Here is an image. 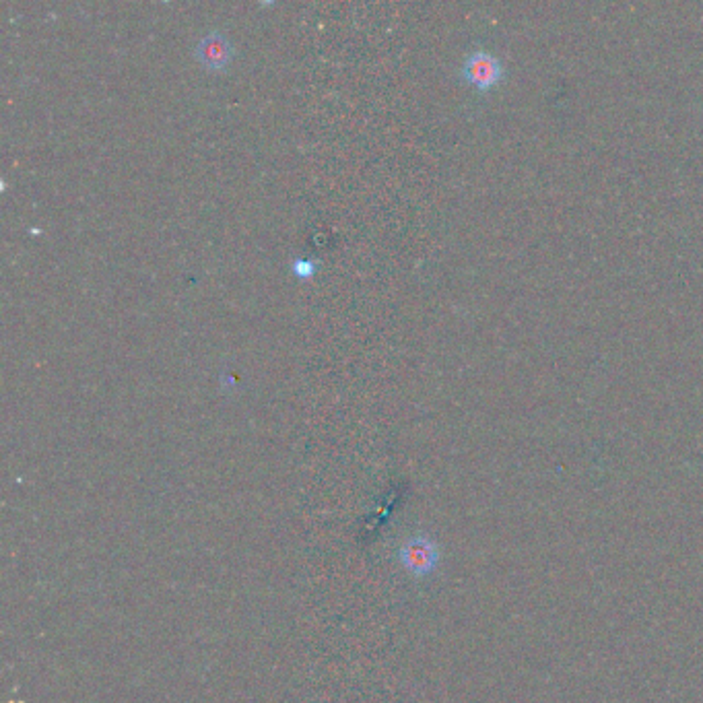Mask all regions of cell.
<instances>
[{"mask_svg": "<svg viewBox=\"0 0 703 703\" xmlns=\"http://www.w3.org/2000/svg\"><path fill=\"white\" fill-rule=\"evenodd\" d=\"M233 58V46L229 38L221 31L205 33L196 44V60L207 71H223Z\"/></svg>", "mask_w": 703, "mask_h": 703, "instance_id": "obj_2", "label": "cell"}, {"mask_svg": "<svg viewBox=\"0 0 703 703\" xmlns=\"http://www.w3.org/2000/svg\"><path fill=\"white\" fill-rule=\"evenodd\" d=\"M440 553L438 547H435L429 539L425 537H413L409 539L403 547L398 551V561L403 565L407 572L415 578H423L429 576L435 565H438Z\"/></svg>", "mask_w": 703, "mask_h": 703, "instance_id": "obj_1", "label": "cell"}, {"mask_svg": "<svg viewBox=\"0 0 703 703\" xmlns=\"http://www.w3.org/2000/svg\"><path fill=\"white\" fill-rule=\"evenodd\" d=\"M501 62L483 50L473 52L464 62V79L477 89H489L501 79Z\"/></svg>", "mask_w": 703, "mask_h": 703, "instance_id": "obj_3", "label": "cell"}, {"mask_svg": "<svg viewBox=\"0 0 703 703\" xmlns=\"http://www.w3.org/2000/svg\"><path fill=\"white\" fill-rule=\"evenodd\" d=\"M291 271L299 279H310L316 273V262L310 258H295L291 262Z\"/></svg>", "mask_w": 703, "mask_h": 703, "instance_id": "obj_4", "label": "cell"}]
</instances>
